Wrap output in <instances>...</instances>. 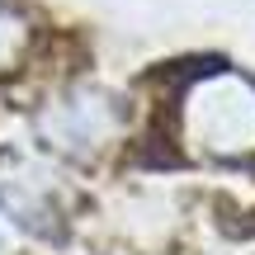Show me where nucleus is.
Segmentation results:
<instances>
[{"label":"nucleus","mask_w":255,"mask_h":255,"mask_svg":"<svg viewBox=\"0 0 255 255\" xmlns=\"http://www.w3.org/2000/svg\"><path fill=\"white\" fill-rule=\"evenodd\" d=\"M184 142L208 156H255V85L237 71H208L184 95Z\"/></svg>","instance_id":"1"},{"label":"nucleus","mask_w":255,"mask_h":255,"mask_svg":"<svg viewBox=\"0 0 255 255\" xmlns=\"http://www.w3.org/2000/svg\"><path fill=\"white\" fill-rule=\"evenodd\" d=\"M19 47H24V28H19V19H9L5 9H0V66H5Z\"/></svg>","instance_id":"2"}]
</instances>
